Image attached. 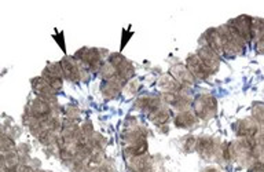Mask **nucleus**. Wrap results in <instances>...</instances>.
Returning <instances> with one entry per match:
<instances>
[{
    "label": "nucleus",
    "mask_w": 264,
    "mask_h": 172,
    "mask_svg": "<svg viewBox=\"0 0 264 172\" xmlns=\"http://www.w3.org/2000/svg\"><path fill=\"white\" fill-rule=\"evenodd\" d=\"M219 35L222 37L223 44V55L227 57H237L245 53L246 41L241 37V35L235 31V28L228 22L222 28H218Z\"/></svg>",
    "instance_id": "f257e3e1"
},
{
    "label": "nucleus",
    "mask_w": 264,
    "mask_h": 172,
    "mask_svg": "<svg viewBox=\"0 0 264 172\" xmlns=\"http://www.w3.org/2000/svg\"><path fill=\"white\" fill-rule=\"evenodd\" d=\"M193 109H194V114L202 120H208V118L213 117L218 109V102L212 95L209 94H202L198 95L194 102H193Z\"/></svg>",
    "instance_id": "f03ea898"
},
{
    "label": "nucleus",
    "mask_w": 264,
    "mask_h": 172,
    "mask_svg": "<svg viewBox=\"0 0 264 172\" xmlns=\"http://www.w3.org/2000/svg\"><path fill=\"white\" fill-rule=\"evenodd\" d=\"M75 58L80 61L87 66V68L97 70V69L102 68V57H101V51L97 48H88L84 47L76 53Z\"/></svg>",
    "instance_id": "7ed1b4c3"
},
{
    "label": "nucleus",
    "mask_w": 264,
    "mask_h": 172,
    "mask_svg": "<svg viewBox=\"0 0 264 172\" xmlns=\"http://www.w3.org/2000/svg\"><path fill=\"white\" fill-rule=\"evenodd\" d=\"M32 86H33V91L39 98L44 100L49 104H55L57 102V91L53 90L50 84L45 82L43 77H36L32 80Z\"/></svg>",
    "instance_id": "20e7f679"
},
{
    "label": "nucleus",
    "mask_w": 264,
    "mask_h": 172,
    "mask_svg": "<svg viewBox=\"0 0 264 172\" xmlns=\"http://www.w3.org/2000/svg\"><path fill=\"white\" fill-rule=\"evenodd\" d=\"M230 23L235 28L237 31L244 40L248 43H252L253 41V36H252V18L248 17V15H239L237 18H234L230 21Z\"/></svg>",
    "instance_id": "39448f33"
},
{
    "label": "nucleus",
    "mask_w": 264,
    "mask_h": 172,
    "mask_svg": "<svg viewBox=\"0 0 264 172\" xmlns=\"http://www.w3.org/2000/svg\"><path fill=\"white\" fill-rule=\"evenodd\" d=\"M197 55H198V58L202 61V64L209 69L210 73L218 72V69H219V65H220V58H219V55L216 54L215 51L212 50V48H209L208 45H202V47L198 48Z\"/></svg>",
    "instance_id": "423d86ee"
},
{
    "label": "nucleus",
    "mask_w": 264,
    "mask_h": 172,
    "mask_svg": "<svg viewBox=\"0 0 264 172\" xmlns=\"http://www.w3.org/2000/svg\"><path fill=\"white\" fill-rule=\"evenodd\" d=\"M187 69L194 76V79H200V80H206L212 75L209 69L202 64L201 59L198 58L197 54H191L187 57Z\"/></svg>",
    "instance_id": "0eeeda50"
},
{
    "label": "nucleus",
    "mask_w": 264,
    "mask_h": 172,
    "mask_svg": "<svg viewBox=\"0 0 264 172\" xmlns=\"http://www.w3.org/2000/svg\"><path fill=\"white\" fill-rule=\"evenodd\" d=\"M235 131H237V135L241 138H255L260 132L259 122L252 118H245V120L238 121Z\"/></svg>",
    "instance_id": "6e6552de"
},
{
    "label": "nucleus",
    "mask_w": 264,
    "mask_h": 172,
    "mask_svg": "<svg viewBox=\"0 0 264 172\" xmlns=\"http://www.w3.org/2000/svg\"><path fill=\"white\" fill-rule=\"evenodd\" d=\"M61 65H62L63 76L66 77L67 80H70V82H79V80H80L81 72L76 58L65 57V58L61 61Z\"/></svg>",
    "instance_id": "1a4fd4ad"
},
{
    "label": "nucleus",
    "mask_w": 264,
    "mask_h": 172,
    "mask_svg": "<svg viewBox=\"0 0 264 172\" xmlns=\"http://www.w3.org/2000/svg\"><path fill=\"white\" fill-rule=\"evenodd\" d=\"M170 73H171V76L174 77L175 80L179 83L180 86H183V87L193 86L194 82H196V79H194V76L190 73L187 66H183V65H175V66L171 68Z\"/></svg>",
    "instance_id": "9d476101"
},
{
    "label": "nucleus",
    "mask_w": 264,
    "mask_h": 172,
    "mask_svg": "<svg viewBox=\"0 0 264 172\" xmlns=\"http://www.w3.org/2000/svg\"><path fill=\"white\" fill-rule=\"evenodd\" d=\"M124 84H126V80H124V79H121L120 76L114 77V79H112V80H106V82H103L102 87H101L102 95L105 96L106 100L116 98Z\"/></svg>",
    "instance_id": "9b49d317"
},
{
    "label": "nucleus",
    "mask_w": 264,
    "mask_h": 172,
    "mask_svg": "<svg viewBox=\"0 0 264 172\" xmlns=\"http://www.w3.org/2000/svg\"><path fill=\"white\" fill-rule=\"evenodd\" d=\"M28 112L33 114L36 118H45L51 116L53 110H51V104L45 102L41 98H36V100H33L31 102L29 108H28Z\"/></svg>",
    "instance_id": "f8f14e48"
},
{
    "label": "nucleus",
    "mask_w": 264,
    "mask_h": 172,
    "mask_svg": "<svg viewBox=\"0 0 264 172\" xmlns=\"http://www.w3.org/2000/svg\"><path fill=\"white\" fill-rule=\"evenodd\" d=\"M205 40V45H208L209 48H212L219 57L220 55H223V44H222V37H220L218 28H210V29L206 31Z\"/></svg>",
    "instance_id": "ddd939ff"
},
{
    "label": "nucleus",
    "mask_w": 264,
    "mask_h": 172,
    "mask_svg": "<svg viewBox=\"0 0 264 172\" xmlns=\"http://www.w3.org/2000/svg\"><path fill=\"white\" fill-rule=\"evenodd\" d=\"M202 159H210L215 154V140L209 136H202L197 139V148H196Z\"/></svg>",
    "instance_id": "4468645a"
},
{
    "label": "nucleus",
    "mask_w": 264,
    "mask_h": 172,
    "mask_svg": "<svg viewBox=\"0 0 264 172\" xmlns=\"http://www.w3.org/2000/svg\"><path fill=\"white\" fill-rule=\"evenodd\" d=\"M197 121V116L193 113V112H188V110H184V112H180L176 117H175V126L179 128H188L193 127Z\"/></svg>",
    "instance_id": "2eb2a0df"
},
{
    "label": "nucleus",
    "mask_w": 264,
    "mask_h": 172,
    "mask_svg": "<svg viewBox=\"0 0 264 172\" xmlns=\"http://www.w3.org/2000/svg\"><path fill=\"white\" fill-rule=\"evenodd\" d=\"M160 87L162 90H165L164 92H175V94H180L184 88L172 76H162L160 79Z\"/></svg>",
    "instance_id": "dca6fc26"
},
{
    "label": "nucleus",
    "mask_w": 264,
    "mask_h": 172,
    "mask_svg": "<svg viewBox=\"0 0 264 172\" xmlns=\"http://www.w3.org/2000/svg\"><path fill=\"white\" fill-rule=\"evenodd\" d=\"M170 117H171L170 110H168L166 108H162V106L160 109H157L156 112H153V113L149 114V118H150L154 124H157V126H162V124L168 122Z\"/></svg>",
    "instance_id": "f3484780"
},
{
    "label": "nucleus",
    "mask_w": 264,
    "mask_h": 172,
    "mask_svg": "<svg viewBox=\"0 0 264 172\" xmlns=\"http://www.w3.org/2000/svg\"><path fill=\"white\" fill-rule=\"evenodd\" d=\"M41 77L44 79L45 82L49 83L50 87H51L53 90H55V91L62 90V87H63L62 77L55 76V75H53V73H50L47 69H44V72H43V76Z\"/></svg>",
    "instance_id": "a211bd4d"
},
{
    "label": "nucleus",
    "mask_w": 264,
    "mask_h": 172,
    "mask_svg": "<svg viewBox=\"0 0 264 172\" xmlns=\"http://www.w3.org/2000/svg\"><path fill=\"white\" fill-rule=\"evenodd\" d=\"M14 149H15V143H14L13 138L9 135L2 136V152H3V154L14 152Z\"/></svg>",
    "instance_id": "6ab92c4d"
},
{
    "label": "nucleus",
    "mask_w": 264,
    "mask_h": 172,
    "mask_svg": "<svg viewBox=\"0 0 264 172\" xmlns=\"http://www.w3.org/2000/svg\"><path fill=\"white\" fill-rule=\"evenodd\" d=\"M252 114H253V118H255L257 122H263L264 124V104H257L253 105V109H252Z\"/></svg>",
    "instance_id": "aec40b11"
},
{
    "label": "nucleus",
    "mask_w": 264,
    "mask_h": 172,
    "mask_svg": "<svg viewBox=\"0 0 264 172\" xmlns=\"http://www.w3.org/2000/svg\"><path fill=\"white\" fill-rule=\"evenodd\" d=\"M45 69H47L50 73L55 75V76H58V77L63 76L62 65H61V62H51V64H49V66H47Z\"/></svg>",
    "instance_id": "412c9836"
},
{
    "label": "nucleus",
    "mask_w": 264,
    "mask_h": 172,
    "mask_svg": "<svg viewBox=\"0 0 264 172\" xmlns=\"http://www.w3.org/2000/svg\"><path fill=\"white\" fill-rule=\"evenodd\" d=\"M196 148H197V138L188 136L186 142H184V150L186 152H193V150H196Z\"/></svg>",
    "instance_id": "4be33fe9"
},
{
    "label": "nucleus",
    "mask_w": 264,
    "mask_h": 172,
    "mask_svg": "<svg viewBox=\"0 0 264 172\" xmlns=\"http://www.w3.org/2000/svg\"><path fill=\"white\" fill-rule=\"evenodd\" d=\"M255 47L257 54H264V32L255 39Z\"/></svg>",
    "instance_id": "5701e85b"
},
{
    "label": "nucleus",
    "mask_w": 264,
    "mask_h": 172,
    "mask_svg": "<svg viewBox=\"0 0 264 172\" xmlns=\"http://www.w3.org/2000/svg\"><path fill=\"white\" fill-rule=\"evenodd\" d=\"M249 172H264V161L261 160H256L252 163V165L248 169Z\"/></svg>",
    "instance_id": "b1692460"
},
{
    "label": "nucleus",
    "mask_w": 264,
    "mask_h": 172,
    "mask_svg": "<svg viewBox=\"0 0 264 172\" xmlns=\"http://www.w3.org/2000/svg\"><path fill=\"white\" fill-rule=\"evenodd\" d=\"M81 132H83L88 139H90V136H92V126H91L90 121L84 122V126L81 127Z\"/></svg>",
    "instance_id": "393cba45"
},
{
    "label": "nucleus",
    "mask_w": 264,
    "mask_h": 172,
    "mask_svg": "<svg viewBox=\"0 0 264 172\" xmlns=\"http://www.w3.org/2000/svg\"><path fill=\"white\" fill-rule=\"evenodd\" d=\"M3 172H19L18 167H10V168H3Z\"/></svg>",
    "instance_id": "a878e982"
},
{
    "label": "nucleus",
    "mask_w": 264,
    "mask_h": 172,
    "mask_svg": "<svg viewBox=\"0 0 264 172\" xmlns=\"http://www.w3.org/2000/svg\"><path fill=\"white\" fill-rule=\"evenodd\" d=\"M205 172H219L218 169H215V168H208Z\"/></svg>",
    "instance_id": "bb28decb"
},
{
    "label": "nucleus",
    "mask_w": 264,
    "mask_h": 172,
    "mask_svg": "<svg viewBox=\"0 0 264 172\" xmlns=\"http://www.w3.org/2000/svg\"><path fill=\"white\" fill-rule=\"evenodd\" d=\"M260 138H261V142L264 143V128H263V131H261V134H260Z\"/></svg>",
    "instance_id": "cd10ccee"
}]
</instances>
